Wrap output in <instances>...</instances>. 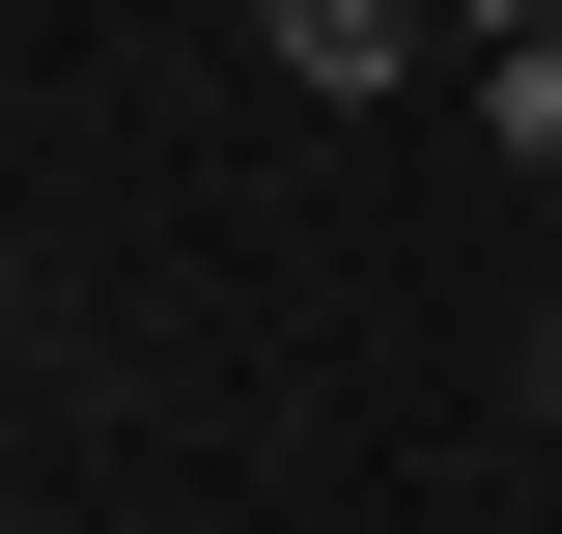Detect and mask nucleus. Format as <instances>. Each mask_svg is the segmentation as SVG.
<instances>
[{
    "label": "nucleus",
    "mask_w": 562,
    "mask_h": 534,
    "mask_svg": "<svg viewBox=\"0 0 562 534\" xmlns=\"http://www.w3.org/2000/svg\"><path fill=\"white\" fill-rule=\"evenodd\" d=\"M450 29H479V57H535V29H562V0H450Z\"/></svg>",
    "instance_id": "obj_3"
},
{
    "label": "nucleus",
    "mask_w": 562,
    "mask_h": 534,
    "mask_svg": "<svg viewBox=\"0 0 562 534\" xmlns=\"http://www.w3.org/2000/svg\"><path fill=\"white\" fill-rule=\"evenodd\" d=\"M254 29H281V85H338V113L422 85V0H254Z\"/></svg>",
    "instance_id": "obj_1"
},
{
    "label": "nucleus",
    "mask_w": 562,
    "mask_h": 534,
    "mask_svg": "<svg viewBox=\"0 0 562 534\" xmlns=\"http://www.w3.org/2000/svg\"><path fill=\"white\" fill-rule=\"evenodd\" d=\"M479 141H506V169L562 198V29H535V57H479Z\"/></svg>",
    "instance_id": "obj_2"
}]
</instances>
